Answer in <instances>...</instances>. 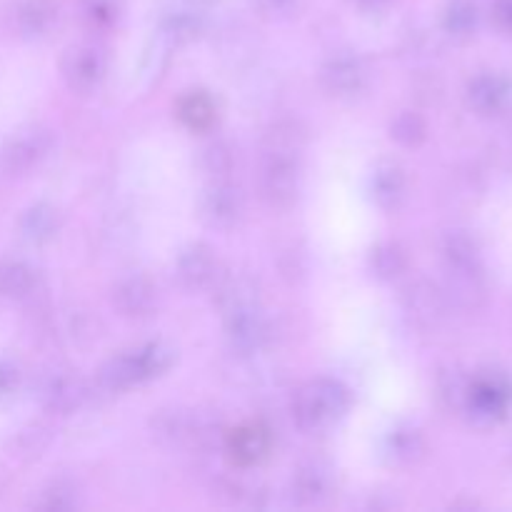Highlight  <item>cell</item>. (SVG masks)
Returning a JSON list of instances; mask_svg holds the SVG:
<instances>
[{"instance_id": "cell-2", "label": "cell", "mask_w": 512, "mask_h": 512, "mask_svg": "<svg viewBox=\"0 0 512 512\" xmlns=\"http://www.w3.org/2000/svg\"><path fill=\"white\" fill-rule=\"evenodd\" d=\"M43 155V138L38 133L23 135V138L13 140L5 150V165L10 170H25Z\"/></svg>"}, {"instance_id": "cell-1", "label": "cell", "mask_w": 512, "mask_h": 512, "mask_svg": "<svg viewBox=\"0 0 512 512\" xmlns=\"http://www.w3.org/2000/svg\"><path fill=\"white\" fill-rule=\"evenodd\" d=\"M335 398H338L335 388L330 390L313 388L308 395H305L303 403H300V418L308 420L310 425L328 423V420H333L340 410L338 403H335Z\"/></svg>"}, {"instance_id": "cell-8", "label": "cell", "mask_w": 512, "mask_h": 512, "mask_svg": "<svg viewBox=\"0 0 512 512\" xmlns=\"http://www.w3.org/2000/svg\"><path fill=\"white\" fill-rule=\"evenodd\" d=\"M495 18H498V23L503 25L505 30L512 33V0H498V3H495Z\"/></svg>"}, {"instance_id": "cell-5", "label": "cell", "mask_w": 512, "mask_h": 512, "mask_svg": "<svg viewBox=\"0 0 512 512\" xmlns=\"http://www.w3.org/2000/svg\"><path fill=\"white\" fill-rule=\"evenodd\" d=\"M503 83L498 78H480L473 85V103L480 110H495L503 103Z\"/></svg>"}, {"instance_id": "cell-9", "label": "cell", "mask_w": 512, "mask_h": 512, "mask_svg": "<svg viewBox=\"0 0 512 512\" xmlns=\"http://www.w3.org/2000/svg\"><path fill=\"white\" fill-rule=\"evenodd\" d=\"M270 5H275V8H280V5H285V3H290V0H268Z\"/></svg>"}, {"instance_id": "cell-7", "label": "cell", "mask_w": 512, "mask_h": 512, "mask_svg": "<svg viewBox=\"0 0 512 512\" xmlns=\"http://www.w3.org/2000/svg\"><path fill=\"white\" fill-rule=\"evenodd\" d=\"M450 18H453L455 28H460V30L470 28V25H473V20H475L473 5L465 3V0H460V3L453 5V13H450Z\"/></svg>"}, {"instance_id": "cell-10", "label": "cell", "mask_w": 512, "mask_h": 512, "mask_svg": "<svg viewBox=\"0 0 512 512\" xmlns=\"http://www.w3.org/2000/svg\"><path fill=\"white\" fill-rule=\"evenodd\" d=\"M360 3H365V5H380V3H385V0H360Z\"/></svg>"}, {"instance_id": "cell-3", "label": "cell", "mask_w": 512, "mask_h": 512, "mask_svg": "<svg viewBox=\"0 0 512 512\" xmlns=\"http://www.w3.org/2000/svg\"><path fill=\"white\" fill-rule=\"evenodd\" d=\"M33 288V273L25 265H3L0 268V293L5 295H25Z\"/></svg>"}, {"instance_id": "cell-6", "label": "cell", "mask_w": 512, "mask_h": 512, "mask_svg": "<svg viewBox=\"0 0 512 512\" xmlns=\"http://www.w3.org/2000/svg\"><path fill=\"white\" fill-rule=\"evenodd\" d=\"M183 118L188 120L193 128H205V125L213 120V105L205 98H190L188 103L183 105Z\"/></svg>"}, {"instance_id": "cell-4", "label": "cell", "mask_w": 512, "mask_h": 512, "mask_svg": "<svg viewBox=\"0 0 512 512\" xmlns=\"http://www.w3.org/2000/svg\"><path fill=\"white\" fill-rule=\"evenodd\" d=\"M53 13L55 8L48 0H30V3L20 8L18 20L25 30H43L53 20Z\"/></svg>"}]
</instances>
